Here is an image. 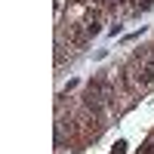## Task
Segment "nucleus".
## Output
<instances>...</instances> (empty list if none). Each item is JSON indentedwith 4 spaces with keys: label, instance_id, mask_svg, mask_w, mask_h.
Wrapping results in <instances>:
<instances>
[{
    "label": "nucleus",
    "instance_id": "1",
    "mask_svg": "<svg viewBox=\"0 0 154 154\" xmlns=\"http://www.w3.org/2000/svg\"><path fill=\"white\" fill-rule=\"evenodd\" d=\"M111 154H126V142H117V145L111 148Z\"/></svg>",
    "mask_w": 154,
    "mask_h": 154
},
{
    "label": "nucleus",
    "instance_id": "2",
    "mask_svg": "<svg viewBox=\"0 0 154 154\" xmlns=\"http://www.w3.org/2000/svg\"><path fill=\"white\" fill-rule=\"evenodd\" d=\"M139 154H154V142H148V145H142V151Z\"/></svg>",
    "mask_w": 154,
    "mask_h": 154
}]
</instances>
